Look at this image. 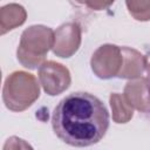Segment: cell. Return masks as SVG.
<instances>
[{"instance_id":"12","label":"cell","mask_w":150,"mask_h":150,"mask_svg":"<svg viewBox=\"0 0 150 150\" xmlns=\"http://www.w3.org/2000/svg\"><path fill=\"white\" fill-rule=\"evenodd\" d=\"M2 150H34V149L27 141L18 136H11L5 141Z\"/></svg>"},{"instance_id":"1","label":"cell","mask_w":150,"mask_h":150,"mask_svg":"<svg viewBox=\"0 0 150 150\" xmlns=\"http://www.w3.org/2000/svg\"><path fill=\"white\" fill-rule=\"evenodd\" d=\"M55 135L71 146L98 143L109 128V114L96 96L76 91L67 95L55 107L52 116Z\"/></svg>"},{"instance_id":"13","label":"cell","mask_w":150,"mask_h":150,"mask_svg":"<svg viewBox=\"0 0 150 150\" xmlns=\"http://www.w3.org/2000/svg\"><path fill=\"white\" fill-rule=\"evenodd\" d=\"M84 5H87L88 7L93 8V9H96V11H101V9H104L107 7H109L110 5H112V2H103V1H94V2H84Z\"/></svg>"},{"instance_id":"10","label":"cell","mask_w":150,"mask_h":150,"mask_svg":"<svg viewBox=\"0 0 150 150\" xmlns=\"http://www.w3.org/2000/svg\"><path fill=\"white\" fill-rule=\"evenodd\" d=\"M109 104L111 108L112 121L117 124L128 123L134 116V109L125 101L123 94L111 93L109 96Z\"/></svg>"},{"instance_id":"14","label":"cell","mask_w":150,"mask_h":150,"mask_svg":"<svg viewBox=\"0 0 150 150\" xmlns=\"http://www.w3.org/2000/svg\"><path fill=\"white\" fill-rule=\"evenodd\" d=\"M144 67H145V71L149 75L150 79V50L144 55Z\"/></svg>"},{"instance_id":"6","label":"cell","mask_w":150,"mask_h":150,"mask_svg":"<svg viewBox=\"0 0 150 150\" xmlns=\"http://www.w3.org/2000/svg\"><path fill=\"white\" fill-rule=\"evenodd\" d=\"M82 40V30L76 22L62 23L54 30L53 53L59 57H70L80 48Z\"/></svg>"},{"instance_id":"5","label":"cell","mask_w":150,"mask_h":150,"mask_svg":"<svg viewBox=\"0 0 150 150\" xmlns=\"http://www.w3.org/2000/svg\"><path fill=\"white\" fill-rule=\"evenodd\" d=\"M38 77L42 89L49 96L62 94L71 83L69 69L55 61H46L39 68Z\"/></svg>"},{"instance_id":"8","label":"cell","mask_w":150,"mask_h":150,"mask_svg":"<svg viewBox=\"0 0 150 150\" xmlns=\"http://www.w3.org/2000/svg\"><path fill=\"white\" fill-rule=\"evenodd\" d=\"M122 50V67L118 74L120 79L135 80L142 77L144 67V55H142L138 50L130 47H121Z\"/></svg>"},{"instance_id":"7","label":"cell","mask_w":150,"mask_h":150,"mask_svg":"<svg viewBox=\"0 0 150 150\" xmlns=\"http://www.w3.org/2000/svg\"><path fill=\"white\" fill-rule=\"evenodd\" d=\"M123 96L132 109L150 111V79L142 76L130 80L124 87Z\"/></svg>"},{"instance_id":"4","label":"cell","mask_w":150,"mask_h":150,"mask_svg":"<svg viewBox=\"0 0 150 150\" xmlns=\"http://www.w3.org/2000/svg\"><path fill=\"white\" fill-rule=\"evenodd\" d=\"M122 50L121 47L111 43L100 46L91 55L90 67L93 73L102 79L108 80L118 76L122 67Z\"/></svg>"},{"instance_id":"9","label":"cell","mask_w":150,"mask_h":150,"mask_svg":"<svg viewBox=\"0 0 150 150\" xmlns=\"http://www.w3.org/2000/svg\"><path fill=\"white\" fill-rule=\"evenodd\" d=\"M27 12L19 4H7L0 8V34L4 35L9 30L25 23Z\"/></svg>"},{"instance_id":"11","label":"cell","mask_w":150,"mask_h":150,"mask_svg":"<svg viewBox=\"0 0 150 150\" xmlns=\"http://www.w3.org/2000/svg\"><path fill=\"white\" fill-rule=\"evenodd\" d=\"M129 14L137 21L150 20V1H125Z\"/></svg>"},{"instance_id":"2","label":"cell","mask_w":150,"mask_h":150,"mask_svg":"<svg viewBox=\"0 0 150 150\" xmlns=\"http://www.w3.org/2000/svg\"><path fill=\"white\" fill-rule=\"evenodd\" d=\"M54 46V30L43 25H33L26 28L16 49L18 61L28 69L40 68L46 62L47 53Z\"/></svg>"},{"instance_id":"3","label":"cell","mask_w":150,"mask_h":150,"mask_svg":"<svg viewBox=\"0 0 150 150\" xmlns=\"http://www.w3.org/2000/svg\"><path fill=\"white\" fill-rule=\"evenodd\" d=\"M40 96V82L27 71L18 70L9 74L4 83L2 100L7 109L23 111L28 109Z\"/></svg>"}]
</instances>
